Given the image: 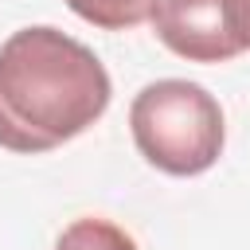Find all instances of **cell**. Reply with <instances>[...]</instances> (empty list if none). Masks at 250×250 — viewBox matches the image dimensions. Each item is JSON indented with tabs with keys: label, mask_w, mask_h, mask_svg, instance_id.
Segmentation results:
<instances>
[{
	"label": "cell",
	"mask_w": 250,
	"mask_h": 250,
	"mask_svg": "<svg viewBox=\"0 0 250 250\" xmlns=\"http://www.w3.org/2000/svg\"><path fill=\"white\" fill-rule=\"evenodd\" d=\"M109 98V70L66 31L35 23L0 43V148L51 152L102 121Z\"/></svg>",
	"instance_id": "1"
},
{
	"label": "cell",
	"mask_w": 250,
	"mask_h": 250,
	"mask_svg": "<svg viewBox=\"0 0 250 250\" xmlns=\"http://www.w3.org/2000/svg\"><path fill=\"white\" fill-rule=\"evenodd\" d=\"M156 39L188 62H230L250 51V0H156Z\"/></svg>",
	"instance_id": "3"
},
{
	"label": "cell",
	"mask_w": 250,
	"mask_h": 250,
	"mask_svg": "<svg viewBox=\"0 0 250 250\" xmlns=\"http://www.w3.org/2000/svg\"><path fill=\"white\" fill-rule=\"evenodd\" d=\"M55 250H141V246H137L133 234L121 230L117 223L86 215V219H74V223L59 234Z\"/></svg>",
	"instance_id": "5"
},
{
	"label": "cell",
	"mask_w": 250,
	"mask_h": 250,
	"mask_svg": "<svg viewBox=\"0 0 250 250\" xmlns=\"http://www.w3.org/2000/svg\"><path fill=\"white\" fill-rule=\"evenodd\" d=\"M129 129L137 152L168 176L207 172L227 145L223 105L188 78L148 82L129 105Z\"/></svg>",
	"instance_id": "2"
},
{
	"label": "cell",
	"mask_w": 250,
	"mask_h": 250,
	"mask_svg": "<svg viewBox=\"0 0 250 250\" xmlns=\"http://www.w3.org/2000/svg\"><path fill=\"white\" fill-rule=\"evenodd\" d=\"M152 4L156 0H66V8L78 20H86L102 31H125V27L145 23L152 16Z\"/></svg>",
	"instance_id": "4"
}]
</instances>
